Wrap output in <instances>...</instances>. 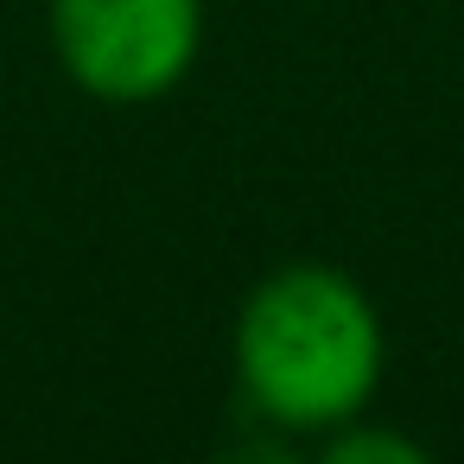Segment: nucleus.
Wrapping results in <instances>:
<instances>
[{
    "instance_id": "f257e3e1",
    "label": "nucleus",
    "mask_w": 464,
    "mask_h": 464,
    "mask_svg": "<svg viewBox=\"0 0 464 464\" xmlns=\"http://www.w3.org/2000/svg\"><path fill=\"white\" fill-rule=\"evenodd\" d=\"M236 375L267 426H350L382 382V318L337 267H280L242 299Z\"/></svg>"
},
{
    "instance_id": "f03ea898",
    "label": "nucleus",
    "mask_w": 464,
    "mask_h": 464,
    "mask_svg": "<svg viewBox=\"0 0 464 464\" xmlns=\"http://www.w3.org/2000/svg\"><path fill=\"white\" fill-rule=\"evenodd\" d=\"M45 26L83 96L134 109L185 83L204 45V0H52Z\"/></svg>"
},
{
    "instance_id": "7ed1b4c3",
    "label": "nucleus",
    "mask_w": 464,
    "mask_h": 464,
    "mask_svg": "<svg viewBox=\"0 0 464 464\" xmlns=\"http://www.w3.org/2000/svg\"><path fill=\"white\" fill-rule=\"evenodd\" d=\"M331 458H394V464H420V445H407V439H388V432H343V439H331L324 445Z\"/></svg>"
}]
</instances>
